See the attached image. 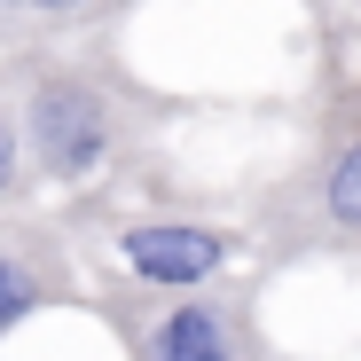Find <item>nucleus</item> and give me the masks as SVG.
Returning a JSON list of instances; mask_svg holds the SVG:
<instances>
[{"label":"nucleus","mask_w":361,"mask_h":361,"mask_svg":"<svg viewBox=\"0 0 361 361\" xmlns=\"http://www.w3.org/2000/svg\"><path fill=\"white\" fill-rule=\"evenodd\" d=\"M0 87L16 102V134L39 197H79L173 165V126L204 110V94L142 79L110 32L24 39L0 55Z\"/></svg>","instance_id":"f257e3e1"},{"label":"nucleus","mask_w":361,"mask_h":361,"mask_svg":"<svg viewBox=\"0 0 361 361\" xmlns=\"http://www.w3.org/2000/svg\"><path fill=\"white\" fill-rule=\"evenodd\" d=\"M307 24H314V71L298 94L290 149L235 204L259 275L361 267V32L338 16Z\"/></svg>","instance_id":"f03ea898"},{"label":"nucleus","mask_w":361,"mask_h":361,"mask_svg":"<svg viewBox=\"0 0 361 361\" xmlns=\"http://www.w3.org/2000/svg\"><path fill=\"white\" fill-rule=\"evenodd\" d=\"M55 220L71 228L87 275L134 283V290H204V283H228L252 267L244 220L212 189H189L173 165L55 197Z\"/></svg>","instance_id":"7ed1b4c3"},{"label":"nucleus","mask_w":361,"mask_h":361,"mask_svg":"<svg viewBox=\"0 0 361 361\" xmlns=\"http://www.w3.org/2000/svg\"><path fill=\"white\" fill-rule=\"evenodd\" d=\"M259 298H267L259 267L204 290H134V283L87 275V314L118 338L126 361H290Z\"/></svg>","instance_id":"20e7f679"},{"label":"nucleus","mask_w":361,"mask_h":361,"mask_svg":"<svg viewBox=\"0 0 361 361\" xmlns=\"http://www.w3.org/2000/svg\"><path fill=\"white\" fill-rule=\"evenodd\" d=\"M55 307H87V267L55 204L0 212V345Z\"/></svg>","instance_id":"39448f33"},{"label":"nucleus","mask_w":361,"mask_h":361,"mask_svg":"<svg viewBox=\"0 0 361 361\" xmlns=\"http://www.w3.org/2000/svg\"><path fill=\"white\" fill-rule=\"evenodd\" d=\"M142 0H24V39H87L118 32Z\"/></svg>","instance_id":"423d86ee"},{"label":"nucleus","mask_w":361,"mask_h":361,"mask_svg":"<svg viewBox=\"0 0 361 361\" xmlns=\"http://www.w3.org/2000/svg\"><path fill=\"white\" fill-rule=\"evenodd\" d=\"M24 204H39V180H32V165H24L16 102H8V87H0V212H24Z\"/></svg>","instance_id":"0eeeda50"},{"label":"nucleus","mask_w":361,"mask_h":361,"mask_svg":"<svg viewBox=\"0 0 361 361\" xmlns=\"http://www.w3.org/2000/svg\"><path fill=\"white\" fill-rule=\"evenodd\" d=\"M24 47V0H0V55Z\"/></svg>","instance_id":"6e6552de"}]
</instances>
